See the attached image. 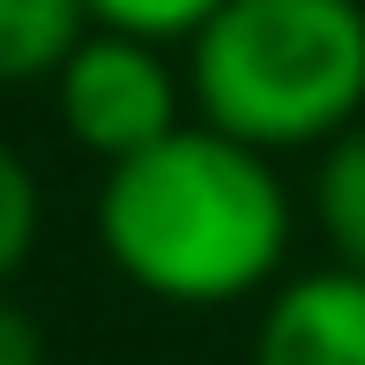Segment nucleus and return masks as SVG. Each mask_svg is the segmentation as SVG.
I'll return each mask as SVG.
<instances>
[{
    "instance_id": "6",
    "label": "nucleus",
    "mask_w": 365,
    "mask_h": 365,
    "mask_svg": "<svg viewBox=\"0 0 365 365\" xmlns=\"http://www.w3.org/2000/svg\"><path fill=\"white\" fill-rule=\"evenodd\" d=\"M306 202H313V231H321L328 261L365 269V120L313 149V194Z\"/></svg>"
},
{
    "instance_id": "8",
    "label": "nucleus",
    "mask_w": 365,
    "mask_h": 365,
    "mask_svg": "<svg viewBox=\"0 0 365 365\" xmlns=\"http://www.w3.org/2000/svg\"><path fill=\"white\" fill-rule=\"evenodd\" d=\"M217 8L224 0H90V15L105 30H135V38H157V45H187Z\"/></svg>"
},
{
    "instance_id": "9",
    "label": "nucleus",
    "mask_w": 365,
    "mask_h": 365,
    "mask_svg": "<svg viewBox=\"0 0 365 365\" xmlns=\"http://www.w3.org/2000/svg\"><path fill=\"white\" fill-rule=\"evenodd\" d=\"M0 365H45V328L0 291Z\"/></svg>"
},
{
    "instance_id": "1",
    "label": "nucleus",
    "mask_w": 365,
    "mask_h": 365,
    "mask_svg": "<svg viewBox=\"0 0 365 365\" xmlns=\"http://www.w3.org/2000/svg\"><path fill=\"white\" fill-rule=\"evenodd\" d=\"M291 187L276 157L187 120L142 157L105 164L97 246L135 291L164 306H239L269 298L291 261Z\"/></svg>"
},
{
    "instance_id": "5",
    "label": "nucleus",
    "mask_w": 365,
    "mask_h": 365,
    "mask_svg": "<svg viewBox=\"0 0 365 365\" xmlns=\"http://www.w3.org/2000/svg\"><path fill=\"white\" fill-rule=\"evenodd\" d=\"M90 30V0H0V90H53V75Z\"/></svg>"
},
{
    "instance_id": "4",
    "label": "nucleus",
    "mask_w": 365,
    "mask_h": 365,
    "mask_svg": "<svg viewBox=\"0 0 365 365\" xmlns=\"http://www.w3.org/2000/svg\"><path fill=\"white\" fill-rule=\"evenodd\" d=\"M254 365H365V269L321 261L261 298Z\"/></svg>"
},
{
    "instance_id": "7",
    "label": "nucleus",
    "mask_w": 365,
    "mask_h": 365,
    "mask_svg": "<svg viewBox=\"0 0 365 365\" xmlns=\"http://www.w3.org/2000/svg\"><path fill=\"white\" fill-rule=\"evenodd\" d=\"M38 231H45V187L30 172L23 149L0 142V291L23 276V261L38 254Z\"/></svg>"
},
{
    "instance_id": "3",
    "label": "nucleus",
    "mask_w": 365,
    "mask_h": 365,
    "mask_svg": "<svg viewBox=\"0 0 365 365\" xmlns=\"http://www.w3.org/2000/svg\"><path fill=\"white\" fill-rule=\"evenodd\" d=\"M53 112L68 127V142L97 164H127L149 142H164L172 127H187V68L172 60V45L135 38V30H105L68 53V68L53 75Z\"/></svg>"
},
{
    "instance_id": "2",
    "label": "nucleus",
    "mask_w": 365,
    "mask_h": 365,
    "mask_svg": "<svg viewBox=\"0 0 365 365\" xmlns=\"http://www.w3.org/2000/svg\"><path fill=\"white\" fill-rule=\"evenodd\" d=\"M187 112L291 157L365 120V0H224L187 38Z\"/></svg>"
}]
</instances>
